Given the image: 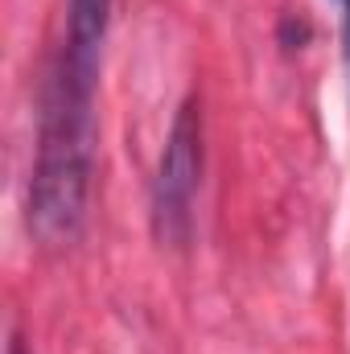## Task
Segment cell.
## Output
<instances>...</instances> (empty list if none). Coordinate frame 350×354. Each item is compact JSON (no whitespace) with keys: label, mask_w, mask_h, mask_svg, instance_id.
Masks as SVG:
<instances>
[{"label":"cell","mask_w":350,"mask_h":354,"mask_svg":"<svg viewBox=\"0 0 350 354\" xmlns=\"http://www.w3.org/2000/svg\"><path fill=\"white\" fill-rule=\"evenodd\" d=\"M342 4V54H347V71H350V0H338Z\"/></svg>","instance_id":"4"},{"label":"cell","mask_w":350,"mask_h":354,"mask_svg":"<svg viewBox=\"0 0 350 354\" xmlns=\"http://www.w3.org/2000/svg\"><path fill=\"white\" fill-rule=\"evenodd\" d=\"M107 17H111V0H66V37H62V54L99 66L103 37H107Z\"/></svg>","instance_id":"3"},{"label":"cell","mask_w":350,"mask_h":354,"mask_svg":"<svg viewBox=\"0 0 350 354\" xmlns=\"http://www.w3.org/2000/svg\"><path fill=\"white\" fill-rule=\"evenodd\" d=\"M8 354H25V342H21V334H12V338H8Z\"/></svg>","instance_id":"5"},{"label":"cell","mask_w":350,"mask_h":354,"mask_svg":"<svg viewBox=\"0 0 350 354\" xmlns=\"http://www.w3.org/2000/svg\"><path fill=\"white\" fill-rule=\"evenodd\" d=\"M202 185V107L190 95L165 136L157 177H153V235L161 248H185L194 235V202Z\"/></svg>","instance_id":"2"},{"label":"cell","mask_w":350,"mask_h":354,"mask_svg":"<svg viewBox=\"0 0 350 354\" xmlns=\"http://www.w3.org/2000/svg\"><path fill=\"white\" fill-rule=\"evenodd\" d=\"M95 83L99 66L58 50L46 83L37 165L29 177V231L42 243H71L83 227L95 169Z\"/></svg>","instance_id":"1"}]
</instances>
